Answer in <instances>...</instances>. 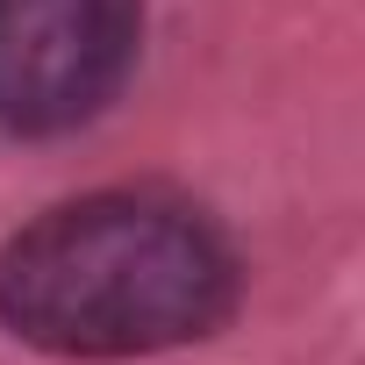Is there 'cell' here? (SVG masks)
I'll return each instance as SVG.
<instances>
[{
	"instance_id": "1",
	"label": "cell",
	"mask_w": 365,
	"mask_h": 365,
	"mask_svg": "<svg viewBox=\"0 0 365 365\" xmlns=\"http://www.w3.org/2000/svg\"><path fill=\"white\" fill-rule=\"evenodd\" d=\"M237 251L179 201L86 194L0 244V322L51 358H150L237 315Z\"/></svg>"
},
{
	"instance_id": "2",
	"label": "cell",
	"mask_w": 365,
	"mask_h": 365,
	"mask_svg": "<svg viewBox=\"0 0 365 365\" xmlns=\"http://www.w3.org/2000/svg\"><path fill=\"white\" fill-rule=\"evenodd\" d=\"M143 0H0V129L65 136L136 72Z\"/></svg>"
}]
</instances>
